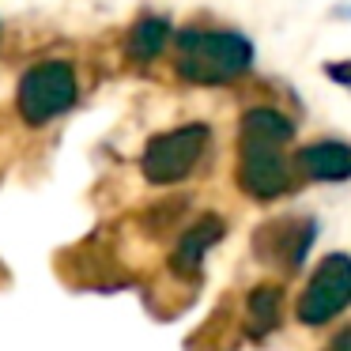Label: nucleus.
<instances>
[{"instance_id":"obj_1","label":"nucleus","mask_w":351,"mask_h":351,"mask_svg":"<svg viewBox=\"0 0 351 351\" xmlns=\"http://www.w3.org/2000/svg\"><path fill=\"white\" fill-rule=\"evenodd\" d=\"M291 136H295V125L280 110H245L242 132H238V185L253 200H276L291 189V167L283 159Z\"/></svg>"},{"instance_id":"obj_2","label":"nucleus","mask_w":351,"mask_h":351,"mask_svg":"<svg viewBox=\"0 0 351 351\" xmlns=\"http://www.w3.org/2000/svg\"><path fill=\"white\" fill-rule=\"evenodd\" d=\"M253 64L250 38L234 31H185L178 38V76L197 87H219Z\"/></svg>"},{"instance_id":"obj_3","label":"nucleus","mask_w":351,"mask_h":351,"mask_svg":"<svg viewBox=\"0 0 351 351\" xmlns=\"http://www.w3.org/2000/svg\"><path fill=\"white\" fill-rule=\"evenodd\" d=\"M76 72L69 61H42L34 69L23 72L19 80V117L27 125H46L53 117H61L64 110H72L76 102Z\"/></svg>"},{"instance_id":"obj_4","label":"nucleus","mask_w":351,"mask_h":351,"mask_svg":"<svg viewBox=\"0 0 351 351\" xmlns=\"http://www.w3.org/2000/svg\"><path fill=\"white\" fill-rule=\"evenodd\" d=\"M204 147H208V125H182V129H170L162 136H155L144 147L140 170H144V178L152 185H174L193 174Z\"/></svg>"},{"instance_id":"obj_5","label":"nucleus","mask_w":351,"mask_h":351,"mask_svg":"<svg viewBox=\"0 0 351 351\" xmlns=\"http://www.w3.org/2000/svg\"><path fill=\"white\" fill-rule=\"evenodd\" d=\"M351 306V257L332 253L317 265L313 280L306 283V291L298 295L295 313L302 325H325L336 313Z\"/></svg>"},{"instance_id":"obj_6","label":"nucleus","mask_w":351,"mask_h":351,"mask_svg":"<svg viewBox=\"0 0 351 351\" xmlns=\"http://www.w3.org/2000/svg\"><path fill=\"white\" fill-rule=\"evenodd\" d=\"M313 238H317V223L313 219H280L253 238V250L265 261H272V265L295 272V268L310 257Z\"/></svg>"},{"instance_id":"obj_7","label":"nucleus","mask_w":351,"mask_h":351,"mask_svg":"<svg viewBox=\"0 0 351 351\" xmlns=\"http://www.w3.org/2000/svg\"><path fill=\"white\" fill-rule=\"evenodd\" d=\"M219 238H223V219L219 215H200V219L178 238L174 253H170V268H174L178 276H193L200 268V261H204V253L212 250Z\"/></svg>"},{"instance_id":"obj_8","label":"nucleus","mask_w":351,"mask_h":351,"mask_svg":"<svg viewBox=\"0 0 351 351\" xmlns=\"http://www.w3.org/2000/svg\"><path fill=\"white\" fill-rule=\"evenodd\" d=\"M298 167L313 182H343L351 178V144H340V140L310 144L298 152Z\"/></svg>"},{"instance_id":"obj_9","label":"nucleus","mask_w":351,"mask_h":351,"mask_svg":"<svg viewBox=\"0 0 351 351\" xmlns=\"http://www.w3.org/2000/svg\"><path fill=\"white\" fill-rule=\"evenodd\" d=\"M280 310H283V295L280 287H257L245 298V332L250 336H268L280 325Z\"/></svg>"},{"instance_id":"obj_10","label":"nucleus","mask_w":351,"mask_h":351,"mask_svg":"<svg viewBox=\"0 0 351 351\" xmlns=\"http://www.w3.org/2000/svg\"><path fill=\"white\" fill-rule=\"evenodd\" d=\"M167 38H170V23L162 16H144L129 34V57L140 64L155 61V57L167 49Z\"/></svg>"},{"instance_id":"obj_11","label":"nucleus","mask_w":351,"mask_h":351,"mask_svg":"<svg viewBox=\"0 0 351 351\" xmlns=\"http://www.w3.org/2000/svg\"><path fill=\"white\" fill-rule=\"evenodd\" d=\"M325 351H351V328H343V332L332 336V343H328Z\"/></svg>"},{"instance_id":"obj_12","label":"nucleus","mask_w":351,"mask_h":351,"mask_svg":"<svg viewBox=\"0 0 351 351\" xmlns=\"http://www.w3.org/2000/svg\"><path fill=\"white\" fill-rule=\"evenodd\" d=\"M328 76H332V80H340V84H348V87H351V61H348V64H328Z\"/></svg>"}]
</instances>
